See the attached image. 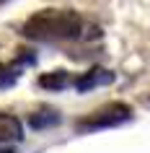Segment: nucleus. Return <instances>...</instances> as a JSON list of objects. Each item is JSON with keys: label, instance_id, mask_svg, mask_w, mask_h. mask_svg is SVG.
<instances>
[{"label": "nucleus", "instance_id": "nucleus-1", "mask_svg": "<svg viewBox=\"0 0 150 153\" xmlns=\"http://www.w3.org/2000/svg\"><path fill=\"white\" fill-rule=\"evenodd\" d=\"M24 36L36 42H78V39H96L101 36V29L88 26L86 18L75 10H57L47 8L34 13L21 29Z\"/></svg>", "mask_w": 150, "mask_h": 153}, {"label": "nucleus", "instance_id": "nucleus-3", "mask_svg": "<svg viewBox=\"0 0 150 153\" xmlns=\"http://www.w3.org/2000/svg\"><path fill=\"white\" fill-rule=\"evenodd\" d=\"M111 81H114V73L101 70V68H93V70L83 73L78 81H75V88L83 94V91H91V88H96V86H109Z\"/></svg>", "mask_w": 150, "mask_h": 153}, {"label": "nucleus", "instance_id": "nucleus-7", "mask_svg": "<svg viewBox=\"0 0 150 153\" xmlns=\"http://www.w3.org/2000/svg\"><path fill=\"white\" fill-rule=\"evenodd\" d=\"M18 65H0V88H10L18 81Z\"/></svg>", "mask_w": 150, "mask_h": 153}, {"label": "nucleus", "instance_id": "nucleus-5", "mask_svg": "<svg viewBox=\"0 0 150 153\" xmlns=\"http://www.w3.org/2000/svg\"><path fill=\"white\" fill-rule=\"evenodd\" d=\"M31 127L34 130H47V127H55V125H60V112H55V109H39V112L31 114Z\"/></svg>", "mask_w": 150, "mask_h": 153}, {"label": "nucleus", "instance_id": "nucleus-4", "mask_svg": "<svg viewBox=\"0 0 150 153\" xmlns=\"http://www.w3.org/2000/svg\"><path fill=\"white\" fill-rule=\"evenodd\" d=\"M24 137V127L21 120L13 114L0 112V143H8V140H21Z\"/></svg>", "mask_w": 150, "mask_h": 153}, {"label": "nucleus", "instance_id": "nucleus-6", "mask_svg": "<svg viewBox=\"0 0 150 153\" xmlns=\"http://www.w3.org/2000/svg\"><path fill=\"white\" fill-rule=\"evenodd\" d=\"M39 86L41 88H52V91H60L67 86V73L65 70H52V73H44L39 78Z\"/></svg>", "mask_w": 150, "mask_h": 153}, {"label": "nucleus", "instance_id": "nucleus-8", "mask_svg": "<svg viewBox=\"0 0 150 153\" xmlns=\"http://www.w3.org/2000/svg\"><path fill=\"white\" fill-rule=\"evenodd\" d=\"M0 153H16V151H10V148H5V151H0Z\"/></svg>", "mask_w": 150, "mask_h": 153}, {"label": "nucleus", "instance_id": "nucleus-2", "mask_svg": "<svg viewBox=\"0 0 150 153\" xmlns=\"http://www.w3.org/2000/svg\"><path fill=\"white\" fill-rule=\"evenodd\" d=\"M132 120V106L122 104V101H111V104H103L98 109H93L91 114L80 117L75 122V127L80 132H93V130H103V127H117V125H124V122Z\"/></svg>", "mask_w": 150, "mask_h": 153}]
</instances>
